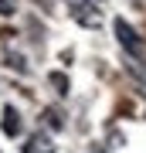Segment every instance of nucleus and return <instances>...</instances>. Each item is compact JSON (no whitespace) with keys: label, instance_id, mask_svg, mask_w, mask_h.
<instances>
[{"label":"nucleus","instance_id":"7ed1b4c3","mask_svg":"<svg viewBox=\"0 0 146 153\" xmlns=\"http://www.w3.org/2000/svg\"><path fill=\"white\" fill-rule=\"evenodd\" d=\"M21 150H24V153H54V143H51L48 133H34V136L24 140Z\"/></svg>","mask_w":146,"mask_h":153},{"label":"nucleus","instance_id":"39448f33","mask_svg":"<svg viewBox=\"0 0 146 153\" xmlns=\"http://www.w3.org/2000/svg\"><path fill=\"white\" fill-rule=\"evenodd\" d=\"M48 82L58 88V95H68V78L61 75V71H51V75H48Z\"/></svg>","mask_w":146,"mask_h":153},{"label":"nucleus","instance_id":"f257e3e1","mask_svg":"<svg viewBox=\"0 0 146 153\" xmlns=\"http://www.w3.org/2000/svg\"><path fill=\"white\" fill-rule=\"evenodd\" d=\"M65 7L82 27H102V10L95 7V0H65Z\"/></svg>","mask_w":146,"mask_h":153},{"label":"nucleus","instance_id":"6e6552de","mask_svg":"<svg viewBox=\"0 0 146 153\" xmlns=\"http://www.w3.org/2000/svg\"><path fill=\"white\" fill-rule=\"evenodd\" d=\"M7 61H10V68H17V71H27L24 58H17V55H7Z\"/></svg>","mask_w":146,"mask_h":153},{"label":"nucleus","instance_id":"20e7f679","mask_svg":"<svg viewBox=\"0 0 146 153\" xmlns=\"http://www.w3.org/2000/svg\"><path fill=\"white\" fill-rule=\"evenodd\" d=\"M21 112L14 109V105H4V123H0V129H4V136H21Z\"/></svg>","mask_w":146,"mask_h":153},{"label":"nucleus","instance_id":"f03ea898","mask_svg":"<svg viewBox=\"0 0 146 153\" xmlns=\"http://www.w3.org/2000/svg\"><path fill=\"white\" fill-rule=\"evenodd\" d=\"M116 38H119V44L129 51L133 58H139V55H143V44H139V38H136V31L122 21V17H116Z\"/></svg>","mask_w":146,"mask_h":153},{"label":"nucleus","instance_id":"0eeeda50","mask_svg":"<svg viewBox=\"0 0 146 153\" xmlns=\"http://www.w3.org/2000/svg\"><path fill=\"white\" fill-rule=\"evenodd\" d=\"M17 10V0H0V17H10Z\"/></svg>","mask_w":146,"mask_h":153},{"label":"nucleus","instance_id":"423d86ee","mask_svg":"<svg viewBox=\"0 0 146 153\" xmlns=\"http://www.w3.org/2000/svg\"><path fill=\"white\" fill-rule=\"evenodd\" d=\"M44 123H51V129H61V126H65V119H61L58 109H44Z\"/></svg>","mask_w":146,"mask_h":153}]
</instances>
